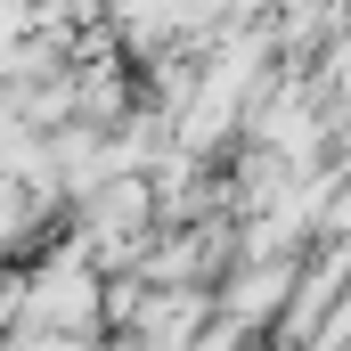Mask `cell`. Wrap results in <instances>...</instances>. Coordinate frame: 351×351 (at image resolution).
Segmentation results:
<instances>
[{"mask_svg": "<svg viewBox=\"0 0 351 351\" xmlns=\"http://www.w3.org/2000/svg\"><path fill=\"white\" fill-rule=\"evenodd\" d=\"M41 229H49V204H41L25 180H0V262H8V254H25Z\"/></svg>", "mask_w": 351, "mask_h": 351, "instance_id": "1", "label": "cell"}]
</instances>
